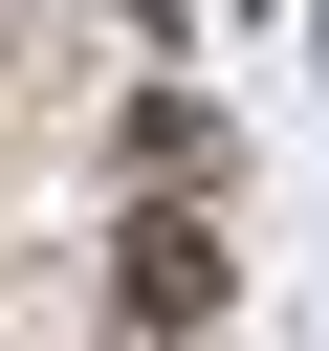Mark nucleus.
<instances>
[{
  "instance_id": "f257e3e1",
  "label": "nucleus",
  "mask_w": 329,
  "mask_h": 351,
  "mask_svg": "<svg viewBox=\"0 0 329 351\" xmlns=\"http://www.w3.org/2000/svg\"><path fill=\"white\" fill-rule=\"evenodd\" d=\"M132 307L197 329V307H219V241H197V219H132Z\"/></svg>"
}]
</instances>
